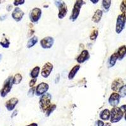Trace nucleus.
Instances as JSON below:
<instances>
[{
    "label": "nucleus",
    "instance_id": "obj_1",
    "mask_svg": "<svg viewBox=\"0 0 126 126\" xmlns=\"http://www.w3.org/2000/svg\"><path fill=\"white\" fill-rule=\"evenodd\" d=\"M52 95L49 93H46L42 96H40L39 99V106L40 110L43 112H46L47 109L51 105Z\"/></svg>",
    "mask_w": 126,
    "mask_h": 126
},
{
    "label": "nucleus",
    "instance_id": "obj_2",
    "mask_svg": "<svg viewBox=\"0 0 126 126\" xmlns=\"http://www.w3.org/2000/svg\"><path fill=\"white\" fill-rule=\"evenodd\" d=\"M124 116V112L120 107H113L110 111V122L111 123H116L119 122Z\"/></svg>",
    "mask_w": 126,
    "mask_h": 126
},
{
    "label": "nucleus",
    "instance_id": "obj_3",
    "mask_svg": "<svg viewBox=\"0 0 126 126\" xmlns=\"http://www.w3.org/2000/svg\"><path fill=\"white\" fill-rule=\"evenodd\" d=\"M85 4V2L83 0H78L76 1L75 4H74L73 10H72V13L69 19L73 22H75V20L78 18L80 13V10L83 4Z\"/></svg>",
    "mask_w": 126,
    "mask_h": 126
},
{
    "label": "nucleus",
    "instance_id": "obj_4",
    "mask_svg": "<svg viewBox=\"0 0 126 126\" xmlns=\"http://www.w3.org/2000/svg\"><path fill=\"white\" fill-rule=\"evenodd\" d=\"M13 85V77L9 76L5 80L1 90L0 91V95L1 97H5L8 93H10V91L12 90Z\"/></svg>",
    "mask_w": 126,
    "mask_h": 126
},
{
    "label": "nucleus",
    "instance_id": "obj_5",
    "mask_svg": "<svg viewBox=\"0 0 126 126\" xmlns=\"http://www.w3.org/2000/svg\"><path fill=\"white\" fill-rule=\"evenodd\" d=\"M55 4L58 8V18L59 19H63L66 16L67 13V7L66 3L61 1H55Z\"/></svg>",
    "mask_w": 126,
    "mask_h": 126
},
{
    "label": "nucleus",
    "instance_id": "obj_6",
    "mask_svg": "<svg viewBox=\"0 0 126 126\" xmlns=\"http://www.w3.org/2000/svg\"><path fill=\"white\" fill-rule=\"evenodd\" d=\"M126 23V13H122L118 16L117 18L116 27H115V32L117 33H120L121 32L124 30Z\"/></svg>",
    "mask_w": 126,
    "mask_h": 126
},
{
    "label": "nucleus",
    "instance_id": "obj_7",
    "mask_svg": "<svg viewBox=\"0 0 126 126\" xmlns=\"http://www.w3.org/2000/svg\"><path fill=\"white\" fill-rule=\"evenodd\" d=\"M42 15V10L39 8H34L31 10L29 17L32 23H37Z\"/></svg>",
    "mask_w": 126,
    "mask_h": 126
},
{
    "label": "nucleus",
    "instance_id": "obj_8",
    "mask_svg": "<svg viewBox=\"0 0 126 126\" xmlns=\"http://www.w3.org/2000/svg\"><path fill=\"white\" fill-rule=\"evenodd\" d=\"M49 88V86L47 83H41L37 86L35 90V94L38 96H41L47 93Z\"/></svg>",
    "mask_w": 126,
    "mask_h": 126
},
{
    "label": "nucleus",
    "instance_id": "obj_9",
    "mask_svg": "<svg viewBox=\"0 0 126 126\" xmlns=\"http://www.w3.org/2000/svg\"><path fill=\"white\" fill-rule=\"evenodd\" d=\"M53 70V65L49 62H47L43 66L42 68L41 71V75L42 77L47 78L49 77V75H50L51 72Z\"/></svg>",
    "mask_w": 126,
    "mask_h": 126
},
{
    "label": "nucleus",
    "instance_id": "obj_10",
    "mask_svg": "<svg viewBox=\"0 0 126 126\" xmlns=\"http://www.w3.org/2000/svg\"><path fill=\"white\" fill-rule=\"evenodd\" d=\"M54 43V39L52 37H46L40 40V46L43 49H50Z\"/></svg>",
    "mask_w": 126,
    "mask_h": 126
},
{
    "label": "nucleus",
    "instance_id": "obj_11",
    "mask_svg": "<svg viewBox=\"0 0 126 126\" xmlns=\"http://www.w3.org/2000/svg\"><path fill=\"white\" fill-rule=\"evenodd\" d=\"M24 15L25 13L20 8L16 7L12 12V16L13 20H15L16 22H18L22 20Z\"/></svg>",
    "mask_w": 126,
    "mask_h": 126
},
{
    "label": "nucleus",
    "instance_id": "obj_12",
    "mask_svg": "<svg viewBox=\"0 0 126 126\" xmlns=\"http://www.w3.org/2000/svg\"><path fill=\"white\" fill-rule=\"evenodd\" d=\"M120 96L119 95V93H112V94H110V97L109 98V103L111 106L115 107L118 105V104L120 102Z\"/></svg>",
    "mask_w": 126,
    "mask_h": 126
},
{
    "label": "nucleus",
    "instance_id": "obj_13",
    "mask_svg": "<svg viewBox=\"0 0 126 126\" xmlns=\"http://www.w3.org/2000/svg\"><path fill=\"white\" fill-rule=\"evenodd\" d=\"M18 103V99L17 98H12L6 102L5 107L8 111H12V110H14Z\"/></svg>",
    "mask_w": 126,
    "mask_h": 126
},
{
    "label": "nucleus",
    "instance_id": "obj_14",
    "mask_svg": "<svg viewBox=\"0 0 126 126\" xmlns=\"http://www.w3.org/2000/svg\"><path fill=\"white\" fill-rule=\"evenodd\" d=\"M90 56V53L87 50H83V51L81 52V54L79 55L76 58V61L79 64H82L84 63L85 61L88 60Z\"/></svg>",
    "mask_w": 126,
    "mask_h": 126
},
{
    "label": "nucleus",
    "instance_id": "obj_15",
    "mask_svg": "<svg viewBox=\"0 0 126 126\" xmlns=\"http://www.w3.org/2000/svg\"><path fill=\"white\" fill-rule=\"evenodd\" d=\"M124 86V81L119 78L113 81L112 83V90L113 92H119L121 87Z\"/></svg>",
    "mask_w": 126,
    "mask_h": 126
},
{
    "label": "nucleus",
    "instance_id": "obj_16",
    "mask_svg": "<svg viewBox=\"0 0 126 126\" xmlns=\"http://www.w3.org/2000/svg\"><path fill=\"white\" fill-rule=\"evenodd\" d=\"M103 16V12L101 10H97L95 11L94 15L92 18V20L94 23H98L100 22Z\"/></svg>",
    "mask_w": 126,
    "mask_h": 126
},
{
    "label": "nucleus",
    "instance_id": "obj_17",
    "mask_svg": "<svg viewBox=\"0 0 126 126\" xmlns=\"http://www.w3.org/2000/svg\"><path fill=\"white\" fill-rule=\"evenodd\" d=\"M117 54L118 56V59L122 60L126 56V46H120L118 49Z\"/></svg>",
    "mask_w": 126,
    "mask_h": 126
},
{
    "label": "nucleus",
    "instance_id": "obj_18",
    "mask_svg": "<svg viewBox=\"0 0 126 126\" xmlns=\"http://www.w3.org/2000/svg\"><path fill=\"white\" fill-rule=\"evenodd\" d=\"M79 68H80V66L79 64L76 65V66H75L72 68V69L70 71L69 74H68V79H69V80H71V79H73L75 77Z\"/></svg>",
    "mask_w": 126,
    "mask_h": 126
},
{
    "label": "nucleus",
    "instance_id": "obj_19",
    "mask_svg": "<svg viewBox=\"0 0 126 126\" xmlns=\"http://www.w3.org/2000/svg\"><path fill=\"white\" fill-rule=\"evenodd\" d=\"M99 116L102 120H108L109 119H110V111L109 109H104L100 112Z\"/></svg>",
    "mask_w": 126,
    "mask_h": 126
},
{
    "label": "nucleus",
    "instance_id": "obj_20",
    "mask_svg": "<svg viewBox=\"0 0 126 126\" xmlns=\"http://www.w3.org/2000/svg\"><path fill=\"white\" fill-rule=\"evenodd\" d=\"M118 59V56L117 52H115L113 54L111 55L110 59H109V67H113L115 66V63H116L117 60Z\"/></svg>",
    "mask_w": 126,
    "mask_h": 126
},
{
    "label": "nucleus",
    "instance_id": "obj_21",
    "mask_svg": "<svg viewBox=\"0 0 126 126\" xmlns=\"http://www.w3.org/2000/svg\"><path fill=\"white\" fill-rule=\"evenodd\" d=\"M38 42V37H36V36H33L32 38H30L29 40L27 42V47L30 49L31 47H33Z\"/></svg>",
    "mask_w": 126,
    "mask_h": 126
},
{
    "label": "nucleus",
    "instance_id": "obj_22",
    "mask_svg": "<svg viewBox=\"0 0 126 126\" xmlns=\"http://www.w3.org/2000/svg\"><path fill=\"white\" fill-rule=\"evenodd\" d=\"M22 78H23V77H22L21 74H20V73L16 74L13 77V85H18V84H20L22 81Z\"/></svg>",
    "mask_w": 126,
    "mask_h": 126
},
{
    "label": "nucleus",
    "instance_id": "obj_23",
    "mask_svg": "<svg viewBox=\"0 0 126 126\" xmlns=\"http://www.w3.org/2000/svg\"><path fill=\"white\" fill-rule=\"evenodd\" d=\"M40 67L39 66H35L30 73V76L32 78H37L38 77L40 73Z\"/></svg>",
    "mask_w": 126,
    "mask_h": 126
},
{
    "label": "nucleus",
    "instance_id": "obj_24",
    "mask_svg": "<svg viewBox=\"0 0 126 126\" xmlns=\"http://www.w3.org/2000/svg\"><path fill=\"white\" fill-rule=\"evenodd\" d=\"M0 45H1L3 48L8 49V48H9V47H10V42L9 41V40L7 38L4 37L0 41Z\"/></svg>",
    "mask_w": 126,
    "mask_h": 126
},
{
    "label": "nucleus",
    "instance_id": "obj_25",
    "mask_svg": "<svg viewBox=\"0 0 126 126\" xmlns=\"http://www.w3.org/2000/svg\"><path fill=\"white\" fill-rule=\"evenodd\" d=\"M102 4L105 11L107 12V11H109V8L111 6V1L110 0H103Z\"/></svg>",
    "mask_w": 126,
    "mask_h": 126
},
{
    "label": "nucleus",
    "instance_id": "obj_26",
    "mask_svg": "<svg viewBox=\"0 0 126 126\" xmlns=\"http://www.w3.org/2000/svg\"><path fill=\"white\" fill-rule=\"evenodd\" d=\"M56 107H57V106H56V104H51V105H50V106L49 107L48 109H47V110H46V117H49V115H50L51 114V113H52V112H53L55 110H56Z\"/></svg>",
    "mask_w": 126,
    "mask_h": 126
},
{
    "label": "nucleus",
    "instance_id": "obj_27",
    "mask_svg": "<svg viewBox=\"0 0 126 126\" xmlns=\"http://www.w3.org/2000/svg\"><path fill=\"white\" fill-rule=\"evenodd\" d=\"M98 35V31L97 29H93V31L91 32V34L90 35V39L91 40H96Z\"/></svg>",
    "mask_w": 126,
    "mask_h": 126
},
{
    "label": "nucleus",
    "instance_id": "obj_28",
    "mask_svg": "<svg viewBox=\"0 0 126 126\" xmlns=\"http://www.w3.org/2000/svg\"><path fill=\"white\" fill-rule=\"evenodd\" d=\"M119 94L120 96V97H125V96H126V85H124L119 90Z\"/></svg>",
    "mask_w": 126,
    "mask_h": 126
},
{
    "label": "nucleus",
    "instance_id": "obj_29",
    "mask_svg": "<svg viewBox=\"0 0 126 126\" xmlns=\"http://www.w3.org/2000/svg\"><path fill=\"white\" fill-rule=\"evenodd\" d=\"M120 11L122 12V13H126V0L122 1L120 6Z\"/></svg>",
    "mask_w": 126,
    "mask_h": 126
},
{
    "label": "nucleus",
    "instance_id": "obj_30",
    "mask_svg": "<svg viewBox=\"0 0 126 126\" xmlns=\"http://www.w3.org/2000/svg\"><path fill=\"white\" fill-rule=\"evenodd\" d=\"M35 90H36V88L35 87H32L30 89L28 92V94L27 95L30 97H32L33 96V94L34 93L35 94Z\"/></svg>",
    "mask_w": 126,
    "mask_h": 126
},
{
    "label": "nucleus",
    "instance_id": "obj_31",
    "mask_svg": "<svg viewBox=\"0 0 126 126\" xmlns=\"http://www.w3.org/2000/svg\"><path fill=\"white\" fill-rule=\"evenodd\" d=\"M25 2V0H15L13 2V4H14L16 7H17L18 5H22V4H24Z\"/></svg>",
    "mask_w": 126,
    "mask_h": 126
},
{
    "label": "nucleus",
    "instance_id": "obj_32",
    "mask_svg": "<svg viewBox=\"0 0 126 126\" xmlns=\"http://www.w3.org/2000/svg\"><path fill=\"white\" fill-rule=\"evenodd\" d=\"M37 78H32L31 79V80L30 81V82H29V86H30V88H32L33 87V86H34L35 85L36 82H37Z\"/></svg>",
    "mask_w": 126,
    "mask_h": 126
},
{
    "label": "nucleus",
    "instance_id": "obj_33",
    "mask_svg": "<svg viewBox=\"0 0 126 126\" xmlns=\"http://www.w3.org/2000/svg\"><path fill=\"white\" fill-rule=\"evenodd\" d=\"M105 123L101 120H98L96 122H95V126H104Z\"/></svg>",
    "mask_w": 126,
    "mask_h": 126
},
{
    "label": "nucleus",
    "instance_id": "obj_34",
    "mask_svg": "<svg viewBox=\"0 0 126 126\" xmlns=\"http://www.w3.org/2000/svg\"><path fill=\"white\" fill-rule=\"evenodd\" d=\"M34 33V30H33V28L32 27H30V30H29V35H28V37H30Z\"/></svg>",
    "mask_w": 126,
    "mask_h": 126
},
{
    "label": "nucleus",
    "instance_id": "obj_35",
    "mask_svg": "<svg viewBox=\"0 0 126 126\" xmlns=\"http://www.w3.org/2000/svg\"><path fill=\"white\" fill-rule=\"evenodd\" d=\"M120 109H121V110H122L124 113H126V105H122V106L120 107Z\"/></svg>",
    "mask_w": 126,
    "mask_h": 126
},
{
    "label": "nucleus",
    "instance_id": "obj_36",
    "mask_svg": "<svg viewBox=\"0 0 126 126\" xmlns=\"http://www.w3.org/2000/svg\"><path fill=\"white\" fill-rule=\"evenodd\" d=\"M12 8H13V6H12V4H8L6 6V10H7L8 12H10L12 10Z\"/></svg>",
    "mask_w": 126,
    "mask_h": 126
},
{
    "label": "nucleus",
    "instance_id": "obj_37",
    "mask_svg": "<svg viewBox=\"0 0 126 126\" xmlns=\"http://www.w3.org/2000/svg\"><path fill=\"white\" fill-rule=\"evenodd\" d=\"M17 113H18V110H15L14 112H13V113H12V115H11V117H12V118L14 117L15 116H16V115H17Z\"/></svg>",
    "mask_w": 126,
    "mask_h": 126
},
{
    "label": "nucleus",
    "instance_id": "obj_38",
    "mask_svg": "<svg viewBox=\"0 0 126 126\" xmlns=\"http://www.w3.org/2000/svg\"><path fill=\"white\" fill-rule=\"evenodd\" d=\"M59 79H60V75H57V77H56V79H55V83H59Z\"/></svg>",
    "mask_w": 126,
    "mask_h": 126
},
{
    "label": "nucleus",
    "instance_id": "obj_39",
    "mask_svg": "<svg viewBox=\"0 0 126 126\" xmlns=\"http://www.w3.org/2000/svg\"><path fill=\"white\" fill-rule=\"evenodd\" d=\"M38 126V124L37 123H32V124H30L28 125V126Z\"/></svg>",
    "mask_w": 126,
    "mask_h": 126
},
{
    "label": "nucleus",
    "instance_id": "obj_40",
    "mask_svg": "<svg viewBox=\"0 0 126 126\" xmlns=\"http://www.w3.org/2000/svg\"><path fill=\"white\" fill-rule=\"evenodd\" d=\"M90 1L93 3V4H96L98 2V0H90Z\"/></svg>",
    "mask_w": 126,
    "mask_h": 126
},
{
    "label": "nucleus",
    "instance_id": "obj_41",
    "mask_svg": "<svg viewBox=\"0 0 126 126\" xmlns=\"http://www.w3.org/2000/svg\"><path fill=\"white\" fill-rule=\"evenodd\" d=\"M6 16H0V20H3L4 19H5L6 18H4V17H6Z\"/></svg>",
    "mask_w": 126,
    "mask_h": 126
},
{
    "label": "nucleus",
    "instance_id": "obj_42",
    "mask_svg": "<svg viewBox=\"0 0 126 126\" xmlns=\"http://www.w3.org/2000/svg\"><path fill=\"white\" fill-rule=\"evenodd\" d=\"M104 126H111V124L110 123H106L105 124Z\"/></svg>",
    "mask_w": 126,
    "mask_h": 126
},
{
    "label": "nucleus",
    "instance_id": "obj_43",
    "mask_svg": "<svg viewBox=\"0 0 126 126\" xmlns=\"http://www.w3.org/2000/svg\"><path fill=\"white\" fill-rule=\"evenodd\" d=\"M2 58V55L1 54H0V61H1V59Z\"/></svg>",
    "mask_w": 126,
    "mask_h": 126
},
{
    "label": "nucleus",
    "instance_id": "obj_44",
    "mask_svg": "<svg viewBox=\"0 0 126 126\" xmlns=\"http://www.w3.org/2000/svg\"><path fill=\"white\" fill-rule=\"evenodd\" d=\"M124 118H125V120H126V114H125V116H124Z\"/></svg>",
    "mask_w": 126,
    "mask_h": 126
},
{
    "label": "nucleus",
    "instance_id": "obj_45",
    "mask_svg": "<svg viewBox=\"0 0 126 126\" xmlns=\"http://www.w3.org/2000/svg\"></svg>",
    "mask_w": 126,
    "mask_h": 126
},
{
    "label": "nucleus",
    "instance_id": "obj_46",
    "mask_svg": "<svg viewBox=\"0 0 126 126\" xmlns=\"http://www.w3.org/2000/svg\"><path fill=\"white\" fill-rule=\"evenodd\" d=\"M0 4H1V1H0Z\"/></svg>",
    "mask_w": 126,
    "mask_h": 126
}]
</instances>
